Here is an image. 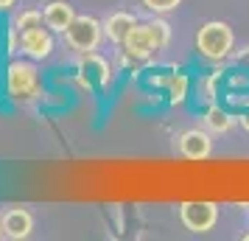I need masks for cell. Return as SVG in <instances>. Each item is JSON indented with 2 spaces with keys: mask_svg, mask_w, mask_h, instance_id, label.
I'll return each mask as SVG.
<instances>
[{
  "mask_svg": "<svg viewBox=\"0 0 249 241\" xmlns=\"http://www.w3.org/2000/svg\"><path fill=\"white\" fill-rule=\"evenodd\" d=\"M79 81L81 87H87V90H92V87H107L109 81H112V68L107 65V59L98 56L95 51H90V54H79Z\"/></svg>",
  "mask_w": 249,
  "mask_h": 241,
  "instance_id": "5b68a950",
  "label": "cell"
},
{
  "mask_svg": "<svg viewBox=\"0 0 249 241\" xmlns=\"http://www.w3.org/2000/svg\"><path fill=\"white\" fill-rule=\"evenodd\" d=\"M148 31H151V39H154V48H157V51L168 48V42H171V25L165 23V20H160V17L148 20Z\"/></svg>",
  "mask_w": 249,
  "mask_h": 241,
  "instance_id": "5bb4252c",
  "label": "cell"
},
{
  "mask_svg": "<svg viewBox=\"0 0 249 241\" xmlns=\"http://www.w3.org/2000/svg\"><path fill=\"white\" fill-rule=\"evenodd\" d=\"M14 3H17V0H0V12H6V9H12Z\"/></svg>",
  "mask_w": 249,
  "mask_h": 241,
  "instance_id": "d6986e66",
  "label": "cell"
},
{
  "mask_svg": "<svg viewBox=\"0 0 249 241\" xmlns=\"http://www.w3.org/2000/svg\"><path fill=\"white\" fill-rule=\"evenodd\" d=\"M42 17H45V25L51 28V31L65 34V31H68V25L76 20V12H73V6H70L68 0H53V3H48V6H45Z\"/></svg>",
  "mask_w": 249,
  "mask_h": 241,
  "instance_id": "8fae6325",
  "label": "cell"
},
{
  "mask_svg": "<svg viewBox=\"0 0 249 241\" xmlns=\"http://www.w3.org/2000/svg\"><path fill=\"white\" fill-rule=\"evenodd\" d=\"M6 90L14 101H34L42 95L39 70L34 62H12L6 70Z\"/></svg>",
  "mask_w": 249,
  "mask_h": 241,
  "instance_id": "7a4b0ae2",
  "label": "cell"
},
{
  "mask_svg": "<svg viewBox=\"0 0 249 241\" xmlns=\"http://www.w3.org/2000/svg\"><path fill=\"white\" fill-rule=\"evenodd\" d=\"M179 222L196 236L210 233L215 227V222H218V205L215 202H182Z\"/></svg>",
  "mask_w": 249,
  "mask_h": 241,
  "instance_id": "277c9868",
  "label": "cell"
},
{
  "mask_svg": "<svg viewBox=\"0 0 249 241\" xmlns=\"http://www.w3.org/2000/svg\"><path fill=\"white\" fill-rule=\"evenodd\" d=\"M168 101L171 104H182L185 98H188V87H191V79L185 76V73H174V76H168Z\"/></svg>",
  "mask_w": 249,
  "mask_h": 241,
  "instance_id": "4fadbf2b",
  "label": "cell"
},
{
  "mask_svg": "<svg viewBox=\"0 0 249 241\" xmlns=\"http://www.w3.org/2000/svg\"><path fill=\"white\" fill-rule=\"evenodd\" d=\"M241 127H244V129H247V132H249V110H247V112H244V118H241Z\"/></svg>",
  "mask_w": 249,
  "mask_h": 241,
  "instance_id": "ffe728a7",
  "label": "cell"
},
{
  "mask_svg": "<svg viewBox=\"0 0 249 241\" xmlns=\"http://www.w3.org/2000/svg\"><path fill=\"white\" fill-rule=\"evenodd\" d=\"M124 54L129 59H135V62H143V59L154 56L157 54V48H154V39H151V31H148V23H137L129 37H126L124 45Z\"/></svg>",
  "mask_w": 249,
  "mask_h": 241,
  "instance_id": "ba28073f",
  "label": "cell"
},
{
  "mask_svg": "<svg viewBox=\"0 0 249 241\" xmlns=\"http://www.w3.org/2000/svg\"><path fill=\"white\" fill-rule=\"evenodd\" d=\"M0 222H3V236L6 239H28L31 236V230H34V216L25 210V207H12V210H6L3 216H0Z\"/></svg>",
  "mask_w": 249,
  "mask_h": 241,
  "instance_id": "9c48e42d",
  "label": "cell"
},
{
  "mask_svg": "<svg viewBox=\"0 0 249 241\" xmlns=\"http://www.w3.org/2000/svg\"><path fill=\"white\" fill-rule=\"evenodd\" d=\"M20 48H23V54L28 59H48L53 54V31L51 28H31V31H23L20 34Z\"/></svg>",
  "mask_w": 249,
  "mask_h": 241,
  "instance_id": "52a82bcc",
  "label": "cell"
},
{
  "mask_svg": "<svg viewBox=\"0 0 249 241\" xmlns=\"http://www.w3.org/2000/svg\"><path fill=\"white\" fill-rule=\"evenodd\" d=\"M104 39V23H98L90 14H76V20L68 25L65 31V42H68L76 54H90L98 51Z\"/></svg>",
  "mask_w": 249,
  "mask_h": 241,
  "instance_id": "3957f363",
  "label": "cell"
},
{
  "mask_svg": "<svg viewBox=\"0 0 249 241\" xmlns=\"http://www.w3.org/2000/svg\"><path fill=\"white\" fill-rule=\"evenodd\" d=\"M140 3L154 14H171L182 6V0H140Z\"/></svg>",
  "mask_w": 249,
  "mask_h": 241,
  "instance_id": "2e32d148",
  "label": "cell"
},
{
  "mask_svg": "<svg viewBox=\"0 0 249 241\" xmlns=\"http://www.w3.org/2000/svg\"><path fill=\"white\" fill-rule=\"evenodd\" d=\"M0 236H3V222H0Z\"/></svg>",
  "mask_w": 249,
  "mask_h": 241,
  "instance_id": "7402d4cb",
  "label": "cell"
},
{
  "mask_svg": "<svg viewBox=\"0 0 249 241\" xmlns=\"http://www.w3.org/2000/svg\"><path fill=\"white\" fill-rule=\"evenodd\" d=\"M177 149L185 160H207L213 154V132L210 129H185L177 138Z\"/></svg>",
  "mask_w": 249,
  "mask_h": 241,
  "instance_id": "8992f818",
  "label": "cell"
},
{
  "mask_svg": "<svg viewBox=\"0 0 249 241\" xmlns=\"http://www.w3.org/2000/svg\"><path fill=\"white\" fill-rule=\"evenodd\" d=\"M45 23V17H42V12H34V9H28V12H23L17 20H14V28L23 34V31H31V28H39V25Z\"/></svg>",
  "mask_w": 249,
  "mask_h": 241,
  "instance_id": "9a60e30c",
  "label": "cell"
},
{
  "mask_svg": "<svg viewBox=\"0 0 249 241\" xmlns=\"http://www.w3.org/2000/svg\"><path fill=\"white\" fill-rule=\"evenodd\" d=\"M232 124H235V118L227 112V110L215 107V104L204 112V129H210L213 135H227V132L232 129Z\"/></svg>",
  "mask_w": 249,
  "mask_h": 241,
  "instance_id": "7c38bea8",
  "label": "cell"
},
{
  "mask_svg": "<svg viewBox=\"0 0 249 241\" xmlns=\"http://www.w3.org/2000/svg\"><path fill=\"white\" fill-rule=\"evenodd\" d=\"M204 98H207V101H213L215 98V76H210V79H204Z\"/></svg>",
  "mask_w": 249,
  "mask_h": 241,
  "instance_id": "e0dca14e",
  "label": "cell"
},
{
  "mask_svg": "<svg viewBox=\"0 0 249 241\" xmlns=\"http://www.w3.org/2000/svg\"><path fill=\"white\" fill-rule=\"evenodd\" d=\"M244 241H249V233H244Z\"/></svg>",
  "mask_w": 249,
  "mask_h": 241,
  "instance_id": "44dd1931",
  "label": "cell"
},
{
  "mask_svg": "<svg viewBox=\"0 0 249 241\" xmlns=\"http://www.w3.org/2000/svg\"><path fill=\"white\" fill-rule=\"evenodd\" d=\"M235 45V34L232 28L221 20H210L196 31V51L210 62H221L230 56V51Z\"/></svg>",
  "mask_w": 249,
  "mask_h": 241,
  "instance_id": "6da1fadb",
  "label": "cell"
},
{
  "mask_svg": "<svg viewBox=\"0 0 249 241\" xmlns=\"http://www.w3.org/2000/svg\"><path fill=\"white\" fill-rule=\"evenodd\" d=\"M17 45H20V31L12 28V31H9V51H17Z\"/></svg>",
  "mask_w": 249,
  "mask_h": 241,
  "instance_id": "ac0fdd59",
  "label": "cell"
},
{
  "mask_svg": "<svg viewBox=\"0 0 249 241\" xmlns=\"http://www.w3.org/2000/svg\"><path fill=\"white\" fill-rule=\"evenodd\" d=\"M137 25V17L129 12H115L107 17V23H104V37L109 39V42H115V45H124L126 37H129V31Z\"/></svg>",
  "mask_w": 249,
  "mask_h": 241,
  "instance_id": "30bf717a",
  "label": "cell"
}]
</instances>
